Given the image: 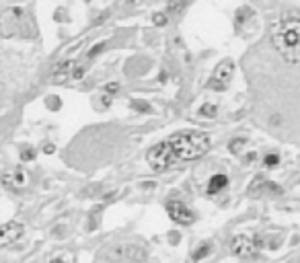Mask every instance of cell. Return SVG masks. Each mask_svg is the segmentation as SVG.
<instances>
[{
	"instance_id": "6da1fadb",
	"label": "cell",
	"mask_w": 300,
	"mask_h": 263,
	"mask_svg": "<svg viewBox=\"0 0 300 263\" xmlns=\"http://www.w3.org/2000/svg\"><path fill=\"white\" fill-rule=\"evenodd\" d=\"M272 43L288 64H300V11L282 13L272 27Z\"/></svg>"
},
{
	"instance_id": "7a4b0ae2",
	"label": "cell",
	"mask_w": 300,
	"mask_h": 263,
	"mask_svg": "<svg viewBox=\"0 0 300 263\" xmlns=\"http://www.w3.org/2000/svg\"><path fill=\"white\" fill-rule=\"evenodd\" d=\"M177 159L195 161L210 150V138L202 132H179L167 140Z\"/></svg>"
},
{
	"instance_id": "3957f363",
	"label": "cell",
	"mask_w": 300,
	"mask_h": 263,
	"mask_svg": "<svg viewBox=\"0 0 300 263\" xmlns=\"http://www.w3.org/2000/svg\"><path fill=\"white\" fill-rule=\"evenodd\" d=\"M175 161H177V157L173 154L171 146L167 144V140H165V142L154 144L152 148H150V150L146 152V162H148L150 171H154V173H163V171H167Z\"/></svg>"
},
{
	"instance_id": "277c9868",
	"label": "cell",
	"mask_w": 300,
	"mask_h": 263,
	"mask_svg": "<svg viewBox=\"0 0 300 263\" xmlns=\"http://www.w3.org/2000/svg\"><path fill=\"white\" fill-rule=\"evenodd\" d=\"M233 74H235V62L231 60V58H226V60H222L216 66L214 74L210 76L208 89H212V91H226L228 82L233 81Z\"/></svg>"
},
{
	"instance_id": "5b68a950",
	"label": "cell",
	"mask_w": 300,
	"mask_h": 263,
	"mask_svg": "<svg viewBox=\"0 0 300 263\" xmlns=\"http://www.w3.org/2000/svg\"><path fill=\"white\" fill-rule=\"evenodd\" d=\"M261 249V239L249 237V235H236L231 241V251L236 257H253Z\"/></svg>"
},
{
	"instance_id": "8992f818",
	"label": "cell",
	"mask_w": 300,
	"mask_h": 263,
	"mask_svg": "<svg viewBox=\"0 0 300 263\" xmlns=\"http://www.w3.org/2000/svg\"><path fill=\"white\" fill-rule=\"evenodd\" d=\"M167 214L169 218H171L173 222L181 224V226H187V224H193L195 222V214L192 208H187L183 202H169L167 203Z\"/></svg>"
},
{
	"instance_id": "52a82bcc",
	"label": "cell",
	"mask_w": 300,
	"mask_h": 263,
	"mask_svg": "<svg viewBox=\"0 0 300 263\" xmlns=\"http://www.w3.org/2000/svg\"><path fill=\"white\" fill-rule=\"evenodd\" d=\"M25 235V224L11 220V222H4L0 224V247H6V245H13Z\"/></svg>"
},
{
	"instance_id": "ba28073f",
	"label": "cell",
	"mask_w": 300,
	"mask_h": 263,
	"mask_svg": "<svg viewBox=\"0 0 300 263\" xmlns=\"http://www.w3.org/2000/svg\"><path fill=\"white\" fill-rule=\"evenodd\" d=\"M109 257L117 259V261L136 263V261H142L144 259V251H142V247H138V245H117V247L111 249Z\"/></svg>"
},
{
	"instance_id": "9c48e42d",
	"label": "cell",
	"mask_w": 300,
	"mask_h": 263,
	"mask_svg": "<svg viewBox=\"0 0 300 263\" xmlns=\"http://www.w3.org/2000/svg\"><path fill=\"white\" fill-rule=\"evenodd\" d=\"M0 181H2V185L8 187V189H23V187H27V183H29V175H27L25 169L15 167V169L4 171L2 177H0Z\"/></svg>"
},
{
	"instance_id": "30bf717a",
	"label": "cell",
	"mask_w": 300,
	"mask_h": 263,
	"mask_svg": "<svg viewBox=\"0 0 300 263\" xmlns=\"http://www.w3.org/2000/svg\"><path fill=\"white\" fill-rule=\"evenodd\" d=\"M224 187H228V177L224 173H218V175H212V177H210L206 191H208V196H216V193H220Z\"/></svg>"
},
{
	"instance_id": "8fae6325",
	"label": "cell",
	"mask_w": 300,
	"mask_h": 263,
	"mask_svg": "<svg viewBox=\"0 0 300 263\" xmlns=\"http://www.w3.org/2000/svg\"><path fill=\"white\" fill-rule=\"evenodd\" d=\"M74 60H68V62H62L58 68H56V72H54V79L58 82H62L66 79H72V70H74Z\"/></svg>"
},
{
	"instance_id": "7c38bea8",
	"label": "cell",
	"mask_w": 300,
	"mask_h": 263,
	"mask_svg": "<svg viewBox=\"0 0 300 263\" xmlns=\"http://www.w3.org/2000/svg\"><path fill=\"white\" fill-rule=\"evenodd\" d=\"M267 179L263 177V175H257V177L253 179V183L251 185H249V196H259V193H261V191H265V187H267Z\"/></svg>"
},
{
	"instance_id": "4fadbf2b",
	"label": "cell",
	"mask_w": 300,
	"mask_h": 263,
	"mask_svg": "<svg viewBox=\"0 0 300 263\" xmlns=\"http://www.w3.org/2000/svg\"><path fill=\"white\" fill-rule=\"evenodd\" d=\"M210 253H212V243H204V245H199V247L193 251L192 259H193V261H199V259H204L206 255H210Z\"/></svg>"
},
{
	"instance_id": "5bb4252c",
	"label": "cell",
	"mask_w": 300,
	"mask_h": 263,
	"mask_svg": "<svg viewBox=\"0 0 300 263\" xmlns=\"http://www.w3.org/2000/svg\"><path fill=\"white\" fill-rule=\"evenodd\" d=\"M199 115H204V118H208V120L216 118V115H218V105H214V103H204L202 107H199Z\"/></svg>"
},
{
	"instance_id": "9a60e30c",
	"label": "cell",
	"mask_w": 300,
	"mask_h": 263,
	"mask_svg": "<svg viewBox=\"0 0 300 263\" xmlns=\"http://www.w3.org/2000/svg\"><path fill=\"white\" fill-rule=\"evenodd\" d=\"M86 64H85V60H81V62H76L74 64V70H72V79L74 81H81L83 76H85V72H86Z\"/></svg>"
},
{
	"instance_id": "2e32d148",
	"label": "cell",
	"mask_w": 300,
	"mask_h": 263,
	"mask_svg": "<svg viewBox=\"0 0 300 263\" xmlns=\"http://www.w3.org/2000/svg\"><path fill=\"white\" fill-rule=\"evenodd\" d=\"M245 146H247V140L245 138H235V140H231V144H228V150L238 154V152L245 148Z\"/></svg>"
},
{
	"instance_id": "e0dca14e",
	"label": "cell",
	"mask_w": 300,
	"mask_h": 263,
	"mask_svg": "<svg viewBox=\"0 0 300 263\" xmlns=\"http://www.w3.org/2000/svg\"><path fill=\"white\" fill-rule=\"evenodd\" d=\"M263 164H265V169H274L276 164H279V157H278L276 152H269V154H265Z\"/></svg>"
},
{
	"instance_id": "ac0fdd59",
	"label": "cell",
	"mask_w": 300,
	"mask_h": 263,
	"mask_svg": "<svg viewBox=\"0 0 300 263\" xmlns=\"http://www.w3.org/2000/svg\"><path fill=\"white\" fill-rule=\"evenodd\" d=\"M152 23H154L156 27H163V25H167V23H169V17H167V13H154V15H152Z\"/></svg>"
},
{
	"instance_id": "d6986e66",
	"label": "cell",
	"mask_w": 300,
	"mask_h": 263,
	"mask_svg": "<svg viewBox=\"0 0 300 263\" xmlns=\"http://www.w3.org/2000/svg\"><path fill=\"white\" fill-rule=\"evenodd\" d=\"M31 159H35V150L25 146V148L21 150V161H31Z\"/></svg>"
},
{
	"instance_id": "ffe728a7",
	"label": "cell",
	"mask_w": 300,
	"mask_h": 263,
	"mask_svg": "<svg viewBox=\"0 0 300 263\" xmlns=\"http://www.w3.org/2000/svg\"><path fill=\"white\" fill-rule=\"evenodd\" d=\"M103 50H105V43H103V41H101V43H97V45L93 47V50L86 54V60H91V58H95L99 52H103Z\"/></svg>"
},
{
	"instance_id": "44dd1931",
	"label": "cell",
	"mask_w": 300,
	"mask_h": 263,
	"mask_svg": "<svg viewBox=\"0 0 300 263\" xmlns=\"http://www.w3.org/2000/svg\"><path fill=\"white\" fill-rule=\"evenodd\" d=\"M119 91V84L117 82H109L107 86H105V93H109V95H111V93H117Z\"/></svg>"
},
{
	"instance_id": "7402d4cb",
	"label": "cell",
	"mask_w": 300,
	"mask_h": 263,
	"mask_svg": "<svg viewBox=\"0 0 300 263\" xmlns=\"http://www.w3.org/2000/svg\"><path fill=\"white\" fill-rule=\"evenodd\" d=\"M43 152H45V154H54V152H56V144L45 142V144H43Z\"/></svg>"
},
{
	"instance_id": "603a6c76",
	"label": "cell",
	"mask_w": 300,
	"mask_h": 263,
	"mask_svg": "<svg viewBox=\"0 0 300 263\" xmlns=\"http://www.w3.org/2000/svg\"><path fill=\"white\" fill-rule=\"evenodd\" d=\"M101 99H103V109L111 105V95H109V93H103V95H101Z\"/></svg>"
},
{
	"instance_id": "cb8c5ba5",
	"label": "cell",
	"mask_w": 300,
	"mask_h": 263,
	"mask_svg": "<svg viewBox=\"0 0 300 263\" xmlns=\"http://www.w3.org/2000/svg\"><path fill=\"white\" fill-rule=\"evenodd\" d=\"M255 159H257V154L251 152V154H247V157H245V162H247V164H251V162H255Z\"/></svg>"
},
{
	"instance_id": "d4e9b609",
	"label": "cell",
	"mask_w": 300,
	"mask_h": 263,
	"mask_svg": "<svg viewBox=\"0 0 300 263\" xmlns=\"http://www.w3.org/2000/svg\"><path fill=\"white\" fill-rule=\"evenodd\" d=\"M52 263H68V261H64V259H52Z\"/></svg>"
}]
</instances>
